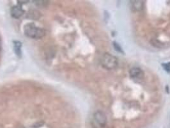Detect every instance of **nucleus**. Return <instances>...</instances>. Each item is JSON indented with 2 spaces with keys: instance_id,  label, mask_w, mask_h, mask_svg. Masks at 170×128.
Returning <instances> with one entry per match:
<instances>
[{
  "instance_id": "1",
  "label": "nucleus",
  "mask_w": 170,
  "mask_h": 128,
  "mask_svg": "<svg viewBox=\"0 0 170 128\" xmlns=\"http://www.w3.org/2000/svg\"><path fill=\"white\" fill-rule=\"evenodd\" d=\"M24 33L28 37L40 39L45 35V31L34 23H28L24 26Z\"/></svg>"
},
{
  "instance_id": "2",
  "label": "nucleus",
  "mask_w": 170,
  "mask_h": 128,
  "mask_svg": "<svg viewBox=\"0 0 170 128\" xmlns=\"http://www.w3.org/2000/svg\"><path fill=\"white\" fill-rule=\"evenodd\" d=\"M102 66L107 69H113L118 66V60L110 53H105L101 60Z\"/></svg>"
},
{
  "instance_id": "3",
  "label": "nucleus",
  "mask_w": 170,
  "mask_h": 128,
  "mask_svg": "<svg viewBox=\"0 0 170 128\" xmlns=\"http://www.w3.org/2000/svg\"><path fill=\"white\" fill-rule=\"evenodd\" d=\"M130 76L134 80H142L145 74L142 69L139 67H133L130 70Z\"/></svg>"
},
{
  "instance_id": "4",
  "label": "nucleus",
  "mask_w": 170,
  "mask_h": 128,
  "mask_svg": "<svg viewBox=\"0 0 170 128\" xmlns=\"http://www.w3.org/2000/svg\"><path fill=\"white\" fill-rule=\"evenodd\" d=\"M94 119L99 126H101V127H104L105 126L106 122H107V119H106L105 113L101 111H96L94 113Z\"/></svg>"
},
{
  "instance_id": "5",
  "label": "nucleus",
  "mask_w": 170,
  "mask_h": 128,
  "mask_svg": "<svg viewBox=\"0 0 170 128\" xmlns=\"http://www.w3.org/2000/svg\"><path fill=\"white\" fill-rule=\"evenodd\" d=\"M131 9L132 10L138 12L143 10L144 9V2L139 1V0H136V1H131Z\"/></svg>"
},
{
  "instance_id": "6",
  "label": "nucleus",
  "mask_w": 170,
  "mask_h": 128,
  "mask_svg": "<svg viewBox=\"0 0 170 128\" xmlns=\"http://www.w3.org/2000/svg\"><path fill=\"white\" fill-rule=\"evenodd\" d=\"M24 13V10L20 5L13 6L11 9V16L14 18H19Z\"/></svg>"
},
{
  "instance_id": "7",
  "label": "nucleus",
  "mask_w": 170,
  "mask_h": 128,
  "mask_svg": "<svg viewBox=\"0 0 170 128\" xmlns=\"http://www.w3.org/2000/svg\"><path fill=\"white\" fill-rule=\"evenodd\" d=\"M21 46H22V44H21V42H20L19 41L13 42L14 52L19 56H21Z\"/></svg>"
},
{
  "instance_id": "8",
  "label": "nucleus",
  "mask_w": 170,
  "mask_h": 128,
  "mask_svg": "<svg viewBox=\"0 0 170 128\" xmlns=\"http://www.w3.org/2000/svg\"><path fill=\"white\" fill-rule=\"evenodd\" d=\"M150 42H151V44L155 47L162 48V47H163V46H164V44L162 43L161 41H159L157 39H152L150 40Z\"/></svg>"
},
{
  "instance_id": "9",
  "label": "nucleus",
  "mask_w": 170,
  "mask_h": 128,
  "mask_svg": "<svg viewBox=\"0 0 170 128\" xmlns=\"http://www.w3.org/2000/svg\"><path fill=\"white\" fill-rule=\"evenodd\" d=\"M113 47H114L115 49V50L118 52V53H124V51H123V49L121 47V46H120L116 42H113Z\"/></svg>"
},
{
  "instance_id": "10",
  "label": "nucleus",
  "mask_w": 170,
  "mask_h": 128,
  "mask_svg": "<svg viewBox=\"0 0 170 128\" xmlns=\"http://www.w3.org/2000/svg\"><path fill=\"white\" fill-rule=\"evenodd\" d=\"M162 67L168 73H170V62L166 63H162Z\"/></svg>"
}]
</instances>
